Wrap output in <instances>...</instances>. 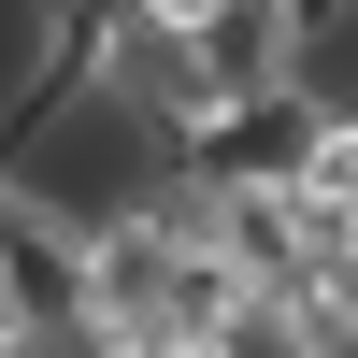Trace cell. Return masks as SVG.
<instances>
[{
  "instance_id": "obj_1",
  "label": "cell",
  "mask_w": 358,
  "mask_h": 358,
  "mask_svg": "<svg viewBox=\"0 0 358 358\" xmlns=\"http://www.w3.org/2000/svg\"><path fill=\"white\" fill-rule=\"evenodd\" d=\"M0 315L29 344H72L86 330V215H57L43 187L0 172Z\"/></svg>"
},
{
  "instance_id": "obj_2",
  "label": "cell",
  "mask_w": 358,
  "mask_h": 358,
  "mask_svg": "<svg viewBox=\"0 0 358 358\" xmlns=\"http://www.w3.org/2000/svg\"><path fill=\"white\" fill-rule=\"evenodd\" d=\"M258 344H273V358H358V287L330 273V287H301V301H273Z\"/></svg>"
},
{
  "instance_id": "obj_3",
  "label": "cell",
  "mask_w": 358,
  "mask_h": 358,
  "mask_svg": "<svg viewBox=\"0 0 358 358\" xmlns=\"http://www.w3.org/2000/svg\"><path fill=\"white\" fill-rule=\"evenodd\" d=\"M129 29H158V43H215L229 15H258V0H115Z\"/></svg>"
},
{
  "instance_id": "obj_4",
  "label": "cell",
  "mask_w": 358,
  "mask_h": 358,
  "mask_svg": "<svg viewBox=\"0 0 358 358\" xmlns=\"http://www.w3.org/2000/svg\"><path fill=\"white\" fill-rule=\"evenodd\" d=\"M315 229H330V273L358 287V187H344V201H315Z\"/></svg>"
},
{
  "instance_id": "obj_5",
  "label": "cell",
  "mask_w": 358,
  "mask_h": 358,
  "mask_svg": "<svg viewBox=\"0 0 358 358\" xmlns=\"http://www.w3.org/2000/svg\"><path fill=\"white\" fill-rule=\"evenodd\" d=\"M143 358H258V344H229V330H158Z\"/></svg>"
}]
</instances>
